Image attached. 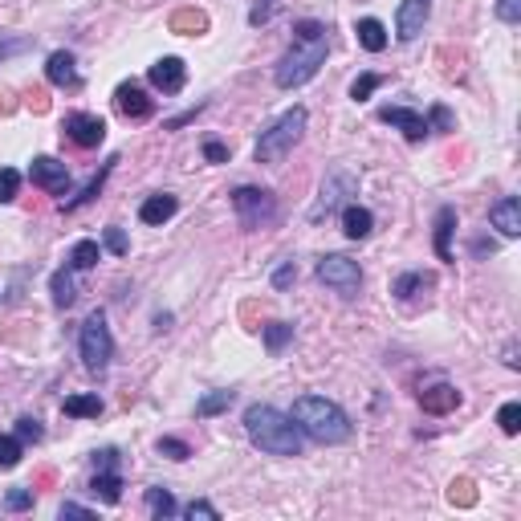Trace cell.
<instances>
[{"label": "cell", "instance_id": "13", "mask_svg": "<svg viewBox=\"0 0 521 521\" xmlns=\"http://www.w3.org/2000/svg\"><path fill=\"white\" fill-rule=\"evenodd\" d=\"M428 17H432V0H404L395 13V37L399 41H415L424 33Z\"/></svg>", "mask_w": 521, "mask_h": 521}, {"label": "cell", "instance_id": "41", "mask_svg": "<svg viewBox=\"0 0 521 521\" xmlns=\"http://www.w3.org/2000/svg\"><path fill=\"white\" fill-rule=\"evenodd\" d=\"M184 517H204V521H221V509H216L213 501H192V505H184Z\"/></svg>", "mask_w": 521, "mask_h": 521}, {"label": "cell", "instance_id": "44", "mask_svg": "<svg viewBox=\"0 0 521 521\" xmlns=\"http://www.w3.org/2000/svg\"><path fill=\"white\" fill-rule=\"evenodd\" d=\"M204 160H208V163H229V143L204 139Z\"/></svg>", "mask_w": 521, "mask_h": 521}, {"label": "cell", "instance_id": "18", "mask_svg": "<svg viewBox=\"0 0 521 521\" xmlns=\"http://www.w3.org/2000/svg\"><path fill=\"white\" fill-rule=\"evenodd\" d=\"M176 213H179V200L171 192H155V195H147V200L139 204V221L143 224H168Z\"/></svg>", "mask_w": 521, "mask_h": 521}, {"label": "cell", "instance_id": "30", "mask_svg": "<svg viewBox=\"0 0 521 521\" xmlns=\"http://www.w3.org/2000/svg\"><path fill=\"white\" fill-rule=\"evenodd\" d=\"M261 338H265V351L269 354H282L285 346L293 343V326H290V322H269V326L261 330Z\"/></svg>", "mask_w": 521, "mask_h": 521}, {"label": "cell", "instance_id": "20", "mask_svg": "<svg viewBox=\"0 0 521 521\" xmlns=\"http://www.w3.org/2000/svg\"><path fill=\"white\" fill-rule=\"evenodd\" d=\"M452 232H456V208H452V204H444L440 213H436V232H432L436 256H440L444 265L452 261Z\"/></svg>", "mask_w": 521, "mask_h": 521}, {"label": "cell", "instance_id": "4", "mask_svg": "<svg viewBox=\"0 0 521 521\" xmlns=\"http://www.w3.org/2000/svg\"><path fill=\"white\" fill-rule=\"evenodd\" d=\"M306 123H309L306 107H293V110H285L282 118H274V123L261 131L256 147H253L256 163H269V168H277V163H282L285 155H290V151L301 143V135H306Z\"/></svg>", "mask_w": 521, "mask_h": 521}, {"label": "cell", "instance_id": "16", "mask_svg": "<svg viewBox=\"0 0 521 521\" xmlns=\"http://www.w3.org/2000/svg\"><path fill=\"white\" fill-rule=\"evenodd\" d=\"M489 224H493L505 240H517L521 237V200L517 195H501V200L489 208Z\"/></svg>", "mask_w": 521, "mask_h": 521}, {"label": "cell", "instance_id": "24", "mask_svg": "<svg viewBox=\"0 0 521 521\" xmlns=\"http://www.w3.org/2000/svg\"><path fill=\"white\" fill-rule=\"evenodd\" d=\"M115 163H118V160H107V163H102V168H98V176L90 179V184L82 187V192L74 195V200H65V204H62L65 213H78V208H86V204H94L98 195H102V184H107V176H110V171H115Z\"/></svg>", "mask_w": 521, "mask_h": 521}, {"label": "cell", "instance_id": "27", "mask_svg": "<svg viewBox=\"0 0 521 521\" xmlns=\"http://www.w3.org/2000/svg\"><path fill=\"white\" fill-rule=\"evenodd\" d=\"M98 256H102V245H98V240H78V245L70 248V256H65V265H70L74 274H86V269L98 265Z\"/></svg>", "mask_w": 521, "mask_h": 521}, {"label": "cell", "instance_id": "38", "mask_svg": "<svg viewBox=\"0 0 521 521\" xmlns=\"http://www.w3.org/2000/svg\"><path fill=\"white\" fill-rule=\"evenodd\" d=\"M497 424H501L505 436H517L521 432V404H505L501 412H497Z\"/></svg>", "mask_w": 521, "mask_h": 521}, {"label": "cell", "instance_id": "19", "mask_svg": "<svg viewBox=\"0 0 521 521\" xmlns=\"http://www.w3.org/2000/svg\"><path fill=\"white\" fill-rule=\"evenodd\" d=\"M90 493H94L102 505H118L123 501V473H118V468H94Z\"/></svg>", "mask_w": 521, "mask_h": 521}, {"label": "cell", "instance_id": "37", "mask_svg": "<svg viewBox=\"0 0 521 521\" xmlns=\"http://www.w3.org/2000/svg\"><path fill=\"white\" fill-rule=\"evenodd\" d=\"M41 436H45L41 420H37V415H21V420H17V440L21 444H37Z\"/></svg>", "mask_w": 521, "mask_h": 521}, {"label": "cell", "instance_id": "25", "mask_svg": "<svg viewBox=\"0 0 521 521\" xmlns=\"http://www.w3.org/2000/svg\"><path fill=\"white\" fill-rule=\"evenodd\" d=\"M62 412L70 415V420H98V415L107 412V404H102L94 391H86V395H65Z\"/></svg>", "mask_w": 521, "mask_h": 521}, {"label": "cell", "instance_id": "23", "mask_svg": "<svg viewBox=\"0 0 521 521\" xmlns=\"http://www.w3.org/2000/svg\"><path fill=\"white\" fill-rule=\"evenodd\" d=\"M432 285H436L432 274H424V269H412V274H399L395 282H391V293H395L399 301H412V298H420L424 290H432Z\"/></svg>", "mask_w": 521, "mask_h": 521}, {"label": "cell", "instance_id": "8", "mask_svg": "<svg viewBox=\"0 0 521 521\" xmlns=\"http://www.w3.org/2000/svg\"><path fill=\"white\" fill-rule=\"evenodd\" d=\"M354 192H359V176H351V171H330V176L322 179V187H318L314 208H309V224H318L322 216L346 208V195H354Z\"/></svg>", "mask_w": 521, "mask_h": 521}, {"label": "cell", "instance_id": "17", "mask_svg": "<svg viewBox=\"0 0 521 521\" xmlns=\"http://www.w3.org/2000/svg\"><path fill=\"white\" fill-rule=\"evenodd\" d=\"M420 407H424L428 415H448L460 407V391L452 387V383H432V387L420 391Z\"/></svg>", "mask_w": 521, "mask_h": 521}, {"label": "cell", "instance_id": "40", "mask_svg": "<svg viewBox=\"0 0 521 521\" xmlns=\"http://www.w3.org/2000/svg\"><path fill=\"white\" fill-rule=\"evenodd\" d=\"M155 448H160V456H168V460H187V456H192V448H187L184 440H176V436H163Z\"/></svg>", "mask_w": 521, "mask_h": 521}, {"label": "cell", "instance_id": "10", "mask_svg": "<svg viewBox=\"0 0 521 521\" xmlns=\"http://www.w3.org/2000/svg\"><path fill=\"white\" fill-rule=\"evenodd\" d=\"M29 179H33V187H41V192L49 195H65L70 192V168H65L62 160H54V155H37L33 168H29Z\"/></svg>", "mask_w": 521, "mask_h": 521}, {"label": "cell", "instance_id": "11", "mask_svg": "<svg viewBox=\"0 0 521 521\" xmlns=\"http://www.w3.org/2000/svg\"><path fill=\"white\" fill-rule=\"evenodd\" d=\"M115 110L123 118H131V123H143V118L155 115V98H151L139 82H123V86L115 90Z\"/></svg>", "mask_w": 521, "mask_h": 521}, {"label": "cell", "instance_id": "34", "mask_svg": "<svg viewBox=\"0 0 521 521\" xmlns=\"http://www.w3.org/2000/svg\"><path fill=\"white\" fill-rule=\"evenodd\" d=\"M277 4H282V0H253V9H248V25H253V29L269 25V21L277 17Z\"/></svg>", "mask_w": 521, "mask_h": 521}, {"label": "cell", "instance_id": "32", "mask_svg": "<svg viewBox=\"0 0 521 521\" xmlns=\"http://www.w3.org/2000/svg\"><path fill=\"white\" fill-rule=\"evenodd\" d=\"M379 86H383V74H359V78L351 82V98L354 102H367Z\"/></svg>", "mask_w": 521, "mask_h": 521}, {"label": "cell", "instance_id": "47", "mask_svg": "<svg viewBox=\"0 0 521 521\" xmlns=\"http://www.w3.org/2000/svg\"><path fill=\"white\" fill-rule=\"evenodd\" d=\"M57 513H62V521L65 517H90V509H86V505H78V501H65Z\"/></svg>", "mask_w": 521, "mask_h": 521}, {"label": "cell", "instance_id": "15", "mask_svg": "<svg viewBox=\"0 0 521 521\" xmlns=\"http://www.w3.org/2000/svg\"><path fill=\"white\" fill-rule=\"evenodd\" d=\"M45 78H49V86H57V90H82V74H78V62H74L70 49L49 54V62H45Z\"/></svg>", "mask_w": 521, "mask_h": 521}, {"label": "cell", "instance_id": "45", "mask_svg": "<svg viewBox=\"0 0 521 521\" xmlns=\"http://www.w3.org/2000/svg\"><path fill=\"white\" fill-rule=\"evenodd\" d=\"M497 17H501L505 25H517V21H521V0H497Z\"/></svg>", "mask_w": 521, "mask_h": 521}, {"label": "cell", "instance_id": "29", "mask_svg": "<svg viewBox=\"0 0 521 521\" xmlns=\"http://www.w3.org/2000/svg\"><path fill=\"white\" fill-rule=\"evenodd\" d=\"M147 513L155 521H168V517H176V513H179V505H176V497H171L168 489L155 485V489H147Z\"/></svg>", "mask_w": 521, "mask_h": 521}, {"label": "cell", "instance_id": "36", "mask_svg": "<svg viewBox=\"0 0 521 521\" xmlns=\"http://www.w3.org/2000/svg\"><path fill=\"white\" fill-rule=\"evenodd\" d=\"M428 131H436V135L456 131V118H452V110L448 107H432V110H428Z\"/></svg>", "mask_w": 521, "mask_h": 521}, {"label": "cell", "instance_id": "35", "mask_svg": "<svg viewBox=\"0 0 521 521\" xmlns=\"http://www.w3.org/2000/svg\"><path fill=\"white\" fill-rule=\"evenodd\" d=\"M21 192V171L17 168H0V204H13Z\"/></svg>", "mask_w": 521, "mask_h": 521}, {"label": "cell", "instance_id": "2", "mask_svg": "<svg viewBox=\"0 0 521 521\" xmlns=\"http://www.w3.org/2000/svg\"><path fill=\"white\" fill-rule=\"evenodd\" d=\"M245 432L269 456H301V428L293 424L285 412H277L274 404H253L245 407Z\"/></svg>", "mask_w": 521, "mask_h": 521}, {"label": "cell", "instance_id": "33", "mask_svg": "<svg viewBox=\"0 0 521 521\" xmlns=\"http://www.w3.org/2000/svg\"><path fill=\"white\" fill-rule=\"evenodd\" d=\"M25 456V444L17 436H0V468H17Z\"/></svg>", "mask_w": 521, "mask_h": 521}, {"label": "cell", "instance_id": "28", "mask_svg": "<svg viewBox=\"0 0 521 521\" xmlns=\"http://www.w3.org/2000/svg\"><path fill=\"white\" fill-rule=\"evenodd\" d=\"M232 399H237V391H208V395L195 399V420H213V415L229 412Z\"/></svg>", "mask_w": 521, "mask_h": 521}, {"label": "cell", "instance_id": "26", "mask_svg": "<svg viewBox=\"0 0 521 521\" xmlns=\"http://www.w3.org/2000/svg\"><path fill=\"white\" fill-rule=\"evenodd\" d=\"M49 293H54V306L57 309H70L74 301H78V282H74V269H57L54 277H49Z\"/></svg>", "mask_w": 521, "mask_h": 521}, {"label": "cell", "instance_id": "14", "mask_svg": "<svg viewBox=\"0 0 521 521\" xmlns=\"http://www.w3.org/2000/svg\"><path fill=\"white\" fill-rule=\"evenodd\" d=\"M147 78L160 94H179L187 82V65H184V57H160V62L147 70Z\"/></svg>", "mask_w": 521, "mask_h": 521}, {"label": "cell", "instance_id": "31", "mask_svg": "<svg viewBox=\"0 0 521 521\" xmlns=\"http://www.w3.org/2000/svg\"><path fill=\"white\" fill-rule=\"evenodd\" d=\"M208 29V17L200 9H184L171 17V33H204Z\"/></svg>", "mask_w": 521, "mask_h": 521}, {"label": "cell", "instance_id": "43", "mask_svg": "<svg viewBox=\"0 0 521 521\" xmlns=\"http://www.w3.org/2000/svg\"><path fill=\"white\" fill-rule=\"evenodd\" d=\"M448 501L452 505H473V501H477V493H473V481H452Z\"/></svg>", "mask_w": 521, "mask_h": 521}, {"label": "cell", "instance_id": "21", "mask_svg": "<svg viewBox=\"0 0 521 521\" xmlns=\"http://www.w3.org/2000/svg\"><path fill=\"white\" fill-rule=\"evenodd\" d=\"M371 229H375L371 208H362V204H346V208H343V232H346V240H367V237H371Z\"/></svg>", "mask_w": 521, "mask_h": 521}, {"label": "cell", "instance_id": "7", "mask_svg": "<svg viewBox=\"0 0 521 521\" xmlns=\"http://www.w3.org/2000/svg\"><path fill=\"white\" fill-rule=\"evenodd\" d=\"M318 282L326 285V290H334V293H343V298H354V293L362 290V269H359V261H351V256H343V253H326V256H318Z\"/></svg>", "mask_w": 521, "mask_h": 521}, {"label": "cell", "instance_id": "12", "mask_svg": "<svg viewBox=\"0 0 521 521\" xmlns=\"http://www.w3.org/2000/svg\"><path fill=\"white\" fill-rule=\"evenodd\" d=\"M379 123H387V126H395V131H404V139L407 143H424L428 135V118L420 115V110H412V107H383L379 110Z\"/></svg>", "mask_w": 521, "mask_h": 521}, {"label": "cell", "instance_id": "46", "mask_svg": "<svg viewBox=\"0 0 521 521\" xmlns=\"http://www.w3.org/2000/svg\"><path fill=\"white\" fill-rule=\"evenodd\" d=\"M293 282H298V265H293V261H285V265L274 274V290H290Z\"/></svg>", "mask_w": 521, "mask_h": 521}, {"label": "cell", "instance_id": "48", "mask_svg": "<svg viewBox=\"0 0 521 521\" xmlns=\"http://www.w3.org/2000/svg\"><path fill=\"white\" fill-rule=\"evenodd\" d=\"M473 253H477V256L497 253V240H485V237H481V240H473Z\"/></svg>", "mask_w": 521, "mask_h": 521}, {"label": "cell", "instance_id": "9", "mask_svg": "<svg viewBox=\"0 0 521 521\" xmlns=\"http://www.w3.org/2000/svg\"><path fill=\"white\" fill-rule=\"evenodd\" d=\"M62 135L74 143V147L82 151H94L107 143V123L98 115H86V110H70V115L62 118Z\"/></svg>", "mask_w": 521, "mask_h": 521}, {"label": "cell", "instance_id": "6", "mask_svg": "<svg viewBox=\"0 0 521 521\" xmlns=\"http://www.w3.org/2000/svg\"><path fill=\"white\" fill-rule=\"evenodd\" d=\"M232 213H237L240 229L256 232V229H269L277 221V200L269 187H253V184H240L232 192Z\"/></svg>", "mask_w": 521, "mask_h": 521}, {"label": "cell", "instance_id": "42", "mask_svg": "<svg viewBox=\"0 0 521 521\" xmlns=\"http://www.w3.org/2000/svg\"><path fill=\"white\" fill-rule=\"evenodd\" d=\"M102 245H107L115 256H126V253H131V240H126V232H123V229H107Z\"/></svg>", "mask_w": 521, "mask_h": 521}, {"label": "cell", "instance_id": "22", "mask_svg": "<svg viewBox=\"0 0 521 521\" xmlns=\"http://www.w3.org/2000/svg\"><path fill=\"white\" fill-rule=\"evenodd\" d=\"M354 37H359V45L367 49V54H383V49H387V41H391L387 25H383V21H375V17H362L359 25H354Z\"/></svg>", "mask_w": 521, "mask_h": 521}, {"label": "cell", "instance_id": "39", "mask_svg": "<svg viewBox=\"0 0 521 521\" xmlns=\"http://www.w3.org/2000/svg\"><path fill=\"white\" fill-rule=\"evenodd\" d=\"M4 509H9V513H29V509H33V489H9V493H4Z\"/></svg>", "mask_w": 521, "mask_h": 521}, {"label": "cell", "instance_id": "5", "mask_svg": "<svg viewBox=\"0 0 521 521\" xmlns=\"http://www.w3.org/2000/svg\"><path fill=\"white\" fill-rule=\"evenodd\" d=\"M78 354H82V362H86V371H94V375H102L110 367V359H115V334H110L102 309H94V314L82 322Z\"/></svg>", "mask_w": 521, "mask_h": 521}, {"label": "cell", "instance_id": "3", "mask_svg": "<svg viewBox=\"0 0 521 521\" xmlns=\"http://www.w3.org/2000/svg\"><path fill=\"white\" fill-rule=\"evenodd\" d=\"M290 420L301 428V436H309L314 444H346L354 436L351 415L326 395H301L293 399Z\"/></svg>", "mask_w": 521, "mask_h": 521}, {"label": "cell", "instance_id": "1", "mask_svg": "<svg viewBox=\"0 0 521 521\" xmlns=\"http://www.w3.org/2000/svg\"><path fill=\"white\" fill-rule=\"evenodd\" d=\"M326 54H330L326 25H322V21H298V25H293V45L282 54V62H277V70H274L277 90L306 86V82L326 65Z\"/></svg>", "mask_w": 521, "mask_h": 521}]
</instances>
